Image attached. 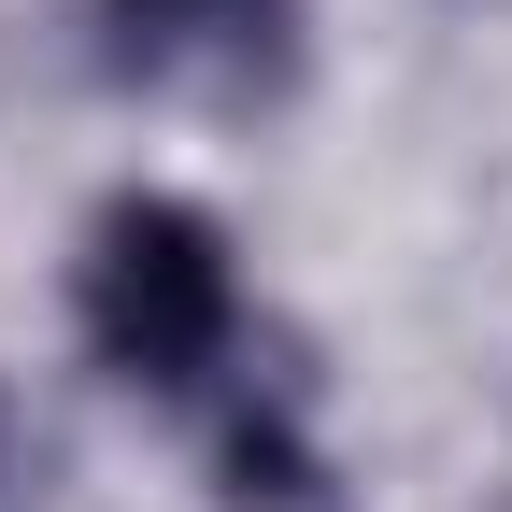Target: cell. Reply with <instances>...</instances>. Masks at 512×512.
<instances>
[{"instance_id": "1", "label": "cell", "mask_w": 512, "mask_h": 512, "mask_svg": "<svg viewBox=\"0 0 512 512\" xmlns=\"http://www.w3.org/2000/svg\"><path fill=\"white\" fill-rule=\"evenodd\" d=\"M228 313H242V285H228V228L214 214H185V200H114L100 214V242H86V342H100V370L200 384L228 356Z\"/></svg>"}, {"instance_id": "2", "label": "cell", "mask_w": 512, "mask_h": 512, "mask_svg": "<svg viewBox=\"0 0 512 512\" xmlns=\"http://www.w3.org/2000/svg\"><path fill=\"white\" fill-rule=\"evenodd\" d=\"M114 29H128V57H185V43L271 29V0H114Z\"/></svg>"}, {"instance_id": "3", "label": "cell", "mask_w": 512, "mask_h": 512, "mask_svg": "<svg viewBox=\"0 0 512 512\" xmlns=\"http://www.w3.org/2000/svg\"><path fill=\"white\" fill-rule=\"evenodd\" d=\"M228 484H242V498H299V441L242 413V427H228Z\"/></svg>"}]
</instances>
